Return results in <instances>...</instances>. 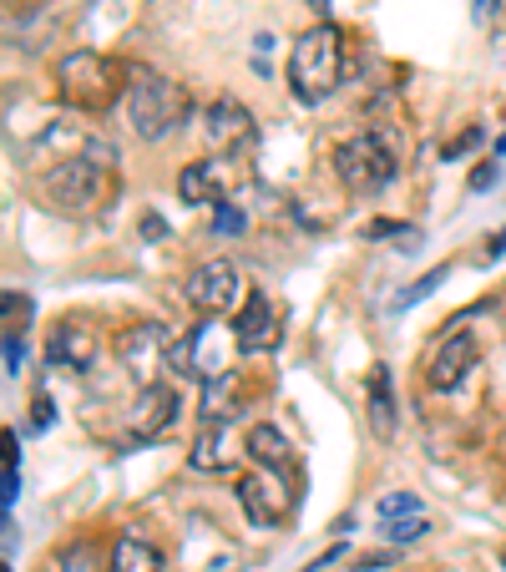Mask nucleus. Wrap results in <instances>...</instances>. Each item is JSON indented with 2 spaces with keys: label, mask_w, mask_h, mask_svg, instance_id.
I'll return each instance as SVG.
<instances>
[{
  "label": "nucleus",
  "mask_w": 506,
  "mask_h": 572,
  "mask_svg": "<svg viewBox=\"0 0 506 572\" xmlns=\"http://www.w3.org/2000/svg\"><path fill=\"white\" fill-rule=\"evenodd\" d=\"M132 66L117 61V56H102V51H71L61 56L56 66V81H61V97L81 112H112L117 102H127L132 92Z\"/></svg>",
  "instance_id": "nucleus-1"
},
{
  "label": "nucleus",
  "mask_w": 506,
  "mask_h": 572,
  "mask_svg": "<svg viewBox=\"0 0 506 572\" xmlns=\"http://www.w3.org/2000/svg\"><path fill=\"white\" fill-rule=\"evenodd\" d=\"M340 76H345V36L334 26H314L294 41L289 51V92L304 107H319L340 92Z\"/></svg>",
  "instance_id": "nucleus-2"
},
{
  "label": "nucleus",
  "mask_w": 506,
  "mask_h": 572,
  "mask_svg": "<svg viewBox=\"0 0 506 572\" xmlns=\"http://www.w3.org/2000/svg\"><path fill=\"white\" fill-rule=\"evenodd\" d=\"M193 117V97L188 87L167 81L157 71H137L132 76V92H127V127L142 142H162L167 132H178Z\"/></svg>",
  "instance_id": "nucleus-3"
},
{
  "label": "nucleus",
  "mask_w": 506,
  "mask_h": 572,
  "mask_svg": "<svg viewBox=\"0 0 506 572\" xmlns=\"http://www.w3.org/2000/svg\"><path fill=\"white\" fill-rule=\"evenodd\" d=\"M107 162H97V157H66V162H51V173L41 178V193H46V203L51 208H61V213H92L97 203H102V193H107Z\"/></svg>",
  "instance_id": "nucleus-4"
},
{
  "label": "nucleus",
  "mask_w": 506,
  "mask_h": 572,
  "mask_svg": "<svg viewBox=\"0 0 506 572\" xmlns=\"http://www.w3.org/2000/svg\"><path fill=\"white\" fill-rule=\"evenodd\" d=\"M334 178L350 193H375L395 178V152L385 147L380 132H355L350 142L334 147Z\"/></svg>",
  "instance_id": "nucleus-5"
},
{
  "label": "nucleus",
  "mask_w": 506,
  "mask_h": 572,
  "mask_svg": "<svg viewBox=\"0 0 506 572\" xmlns=\"http://www.w3.org/2000/svg\"><path fill=\"white\" fill-rule=\"evenodd\" d=\"M233 350H238L233 324H218V314H208L198 330H188V340L173 345V370L198 375V380L208 385V380H223V375H228V355H233Z\"/></svg>",
  "instance_id": "nucleus-6"
},
{
  "label": "nucleus",
  "mask_w": 506,
  "mask_h": 572,
  "mask_svg": "<svg viewBox=\"0 0 506 572\" xmlns=\"http://www.w3.org/2000/svg\"><path fill=\"white\" fill-rule=\"evenodd\" d=\"M183 299L208 319V314H228V309H238L248 294H243V279H238V269H233L228 259H208V264H198V269L188 274Z\"/></svg>",
  "instance_id": "nucleus-7"
},
{
  "label": "nucleus",
  "mask_w": 506,
  "mask_h": 572,
  "mask_svg": "<svg viewBox=\"0 0 506 572\" xmlns=\"http://www.w3.org/2000/svg\"><path fill=\"white\" fill-rule=\"evenodd\" d=\"M173 330L167 324H157V319H147V324H132V330L117 340V355H122V365L142 380V385H157V370H167L173 365Z\"/></svg>",
  "instance_id": "nucleus-8"
},
{
  "label": "nucleus",
  "mask_w": 506,
  "mask_h": 572,
  "mask_svg": "<svg viewBox=\"0 0 506 572\" xmlns=\"http://www.w3.org/2000/svg\"><path fill=\"white\" fill-rule=\"evenodd\" d=\"M289 486H294V481H284V476H274V471L243 476V481H238V502H243L248 522H253V527H279V522L294 512V492H289Z\"/></svg>",
  "instance_id": "nucleus-9"
},
{
  "label": "nucleus",
  "mask_w": 506,
  "mask_h": 572,
  "mask_svg": "<svg viewBox=\"0 0 506 572\" xmlns=\"http://www.w3.org/2000/svg\"><path fill=\"white\" fill-rule=\"evenodd\" d=\"M203 137L228 157V152H248L253 137H259V122H253V112L238 102V97H213L203 107Z\"/></svg>",
  "instance_id": "nucleus-10"
},
{
  "label": "nucleus",
  "mask_w": 506,
  "mask_h": 572,
  "mask_svg": "<svg viewBox=\"0 0 506 572\" xmlns=\"http://www.w3.org/2000/svg\"><path fill=\"white\" fill-rule=\"evenodd\" d=\"M97 350H102L97 335H92L81 319L56 324L51 340H46V355H51V365H61V370H92V365H97Z\"/></svg>",
  "instance_id": "nucleus-11"
},
{
  "label": "nucleus",
  "mask_w": 506,
  "mask_h": 572,
  "mask_svg": "<svg viewBox=\"0 0 506 572\" xmlns=\"http://www.w3.org/2000/svg\"><path fill=\"white\" fill-rule=\"evenodd\" d=\"M471 370H476V340H471V335H451V340L431 355V365H426V385L446 395V390H456Z\"/></svg>",
  "instance_id": "nucleus-12"
},
{
  "label": "nucleus",
  "mask_w": 506,
  "mask_h": 572,
  "mask_svg": "<svg viewBox=\"0 0 506 572\" xmlns=\"http://www.w3.org/2000/svg\"><path fill=\"white\" fill-rule=\"evenodd\" d=\"M178 421V390L173 385H142L137 405H132V431L137 436H162Z\"/></svg>",
  "instance_id": "nucleus-13"
},
{
  "label": "nucleus",
  "mask_w": 506,
  "mask_h": 572,
  "mask_svg": "<svg viewBox=\"0 0 506 572\" xmlns=\"http://www.w3.org/2000/svg\"><path fill=\"white\" fill-rule=\"evenodd\" d=\"M223 188H228V173H223L218 157H198L178 173V198L183 203H198V208L203 203H223Z\"/></svg>",
  "instance_id": "nucleus-14"
},
{
  "label": "nucleus",
  "mask_w": 506,
  "mask_h": 572,
  "mask_svg": "<svg viewBox=\"0 0 506 572\" xmlns=\"http://www.w3.org/2000/svg\"><path fill=\"white\" fill-rule=\"evenodd\" d=\"M233 335H238V350L243 355L274 345V304L264 294H248L243 309H238V319H233Z\"/></svg>",
  "instance_id": "nucleus-15"
},
{
  "label": "nucleus",
  "mask_w": 506,
  "mask_h": 572,
  "mask_svg": "<svg viewBox=\"0 0 506 572\" xmlns=\"http://www.w3.org/2000/svg\"><path fill=\"white\" fill-rule=\"evenodd\" d=\"M248 456L259 461V471H274V476H284V481L299 476V456H294V446H289L274 426H253V431H248Z\"/></svg>",
  "instance_id": "nucleus-16"
},
{
  "label": "nucleus",
  "mask_w": 506,
  "mask_h": 572,
  "mask_svg": "<svg viewBox=\"0 0 506 572\" xmlns=\"http://www.w3.org/2000/svg\"><path fill=\"white\" fill-rule=\"evenodd\" d=\"M107 567H112V572H167L162 547H157L152 537H142V532H122V537L112 542Z\"/></svg>",
  "instance_id": "nucleus-17"
},
{
  "label": "nucleus",
  "mask_w": 506,
  "mask_h": 572,
  "mask_svg": "<svg viewBox=\"0 0 506 572\" xmlns=\"http://www.w3.org/2000/svg\"><path fill=\"white\" fill-rule=\"evenodd\" d=\"M370 426H375V436L395 431V395H390V370L385 365L370 375Z\"/></svg>",
  "instance_id": "nucleus-18"
},
{
  "label": "nucleus",
  "mask_w": 506,
  "mask_h": 572,
  "mask_svg": "<svg viewBox=\"0 0 506 572\" xmlns=\"http://www.w3.org/2000/svg\"><path fill=\"white\" fill-rule=\"evenodd\" d=\"M188 466L193 471H223V431L218 426H203L193 451H188Z\"/></svg>",
  "instance_id": "nucleus-19"
},
{
  "label": "nucleus",
  "mask_w": 506,
  "mask_h": 572,
  "mask_svg": "<svg viewBox=\"0 0 506 572\" xmlns=\"http://www.w3.org/2000/svg\"><path fill=\"white\" fill-rule=\"evenodd\" d=\"M56 572H102V547L97 542H71L56 552Z\"/></svg>",
  "instance_id": "nucleus-20"
},
{
  "label": "nucleus",
  "mask_w": 506,
  "mask_h": 572,
  "mask_svg": "<svg viewBox=\"0 0 506 572\" xmlns=\"http://www.w3.org/2000/svg\"><path fill=\"white\" fill-rule=\"evenodd\" d=\"M426 532H431V517H426V512H415V517H390V522H380V537H385L390 547L420 542Z\"/></svg>",
  "instance_id": "nucleus-21"
},
{
  "label": "nucleus",
  "mask_w": 506,
  "mask_h": 572,
  "mask_svg": "<svg viewBox=\"0 0 506 572\" xmlns=\"http://www.w3.org/2000/svg\"><path fill=\"white\" fill-rule=\"evenodd\" d=\"M0 309H6V335H21L26 319H31V299L16 294V289H6V294H0Z\"/></svg>",
  "instance_id": "nucleus-22"
},
{
  "label": "nucleus",
  "mask_w": 506,
  "mask_h": 572,
  "mask_svg": "<svg viewBox=\"0 0 506 572\" xmlns=\"http://www.w3.org/2000/svg\"><path fill=\"white\" fill-rule=\"evenodd\" d=\"M446 274H451V269H446V264H436V269H431L426 279H415V284H410V289H405V294L395 299V309H410L415 299H426V294H436V284H446Z\"/></svg>",
  "instance_id": "nucleus-23"
},
{
  "label": "nucleus",
  "mask_w": 506,
  "mask_h": 572,
  "mask_svg": "<svg viewBox=\"0 0 506 572\" xmlns=\"http://www.w3.org/2000/svg\"><path fill=\"white\" fill-rule=\"evenodd\" d=\"M375 512H380V522H390V517H415L420 502H415V492H390V497L375 502Z\"/></svg>",
  "instance_id": "nucleus-24"
},
{
  "label": "nucleus",
  "mask_w": 506,
  "mask_h": 572,
  "mask_svg": "<svg viewBox=\"0 0 506 572\" xmlns=\"http://www.w3.org/2000/svg\"><path fill=\"white\" fill-rule=\"evenodd\" d=\"M243 228H248V218H243L238 208H218V213H213V233H228V238H238Z\"/></svg>",
  "instance_id": "nucleus-25"
},
{
  "label": "nucleus",
  "mask_w": 506,
  "mask_h": 572,
  "mask_svg": "<svg viewBox=\"0 0 506 572\" xmlns=\"http://www.w3.org/2000/svg\"><path fill=\"white\" fill-rule=\"evenodd\" d=\"M410 228L405 223H390V218H375V223H365V238H405Z\"/></svg>",
  "instance_id": "nucleus-26"
},
{
  "label": "nucleus",
  "mask_w": 506,
  "mask_h": 572,
  "mask_svg": "<svg viewBox=\"0 0 506 572\" xmlns=\"http://www.w3.org/2000/svg\"><path fill=\"white\" fill-rule=\"evenodd\" d=\"M21 365H26V345L21 335H6V375H21Z\"/></svg>",
  "instance_id": "nucleus-27"
},
{
  "label": "nucleus",
  "mask_w": 506,
  "mask_h": 572,
  "mask_svg": "<svg viewBox=\"0 0 506 572\" xmlns=\"http://www.w3.org/2000/svg\"><path fill=\"white\" fill-rule=\"evenodd\" d=\"M142 238H152V243H157V238H167V223H162L157 213H142Z\"/></svg>",
  "instance_id": "nucleus-28"
},
{
  "label": "nucleus",
  "mask_w": 506,
  "mask_h": 572,
  "mask_svg": "<svg viewBox=\"0 0 506 572\" xmlns=\"http://www.w3.org/2000/svg\"><path fill=\"white\" fill-rule=\"evenodd\" d=\"M390 557H395V552H370V557L355 562V572H380V567H390Z\"/></svg>",
  "instance_id": "nucleus-29"
},
{
  "label": "nucleus",
  "mask_w": 506,
  "mask_h": 572,
  "mask_svg": "<svg viewBox=\"0 0 506 572\" xmlns=\"http://www.w3.org/2000/svg\"><path fill=\"white\" fill-rule=\"evenodd\" d=\"M491 183H496V168H491V162H486V168H476V173H471V193H486Z\"/></svg>",
  "instance_id": "nucleus-30"
},
{
  "label": "nucleus",
  "mask_w": 506,
  "mask_h": 572,
  "mask_svg": "<svg viewBox=\"0 0 506 572\" xmlns=\"http://www.w3.org/2000/svg\"><path fill=\"white\" fill-rule=\"evenodd\" d=\"M31 426H36V431L51 426V400H46V395H36V416H31Z\"/></svg>",
  "instance_id": "nucleus-31"
},
{
  "label": "nucleus",
  "mask_w": 506,
  "mask_h": 572,
  "mask_svg": "<svg viewBox=\"0 0 506 572\" xmlns=\"http://www.w3.org/2000/svg\"><path fill=\"white\" fill-rule=\"evenodd\" d=\"M476 142H481V132H476V127H471V132H466V137H456V142H451V147H446V157H461V152H466V147H476Z\"/></svg>",
  "instance_id": "nucleus-32"
},
{
  "label": "nucleus",
  "mask_w": 506,
  "mask_h": 572,
  "mask_svg": "<svg viewBox=\"0 0 506 572\" xmlns=\"http://www.w3.org/2000/svg\"><path fill=\"white\" fill-rule=\"evenodd\" d=\"M496 11H501V0H476V21H481V26H491Z\"/></svg>",
  "instance_id": "nucleus-33"
},
{
  "label": "nucleus",
  "mask_w": 506,
  "mask_h": 572,
  "mask_svg": "<svg viewBox=\"0 0 506 572\" xmlns=\"http://www.w3.org/2000/svg\"><path fill=\"white\" fill-rule=\"evenodd\" d=\"M486 249H491V254H506V228H501V233H496V238L486 243Z\"/></svg>",
  "instance_id": "nucleus-34"
},
{
  "label": "nucleus",
  "mask_w": 506,
  "mask_h": 572,
  "mask_svg": "<svg viewBox=\"0 0 506 572\" xmlns=\"http://www.w3.org/2000/svg\"><path fill=\"white\" fill-rule=\"evenodd\" d=\"M501 567H506V552H501Z\"/></svg>",
  "instance_id": "nucleus-35"
}]
</instances>
